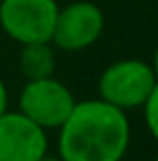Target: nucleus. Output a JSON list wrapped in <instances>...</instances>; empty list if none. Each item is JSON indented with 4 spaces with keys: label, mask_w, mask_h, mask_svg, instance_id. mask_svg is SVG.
Here are the masks:
<instances>
[{
    "label": "nucleus",
    "mask_w": 158,
    "mask_h": 161,
    "mask_svg": "<svg viewBox=\"0 0 158 161\" xmlns=\"http://www.w3.org/2000/svg\"><path fill=\"white\" fill-rule=\"evenodd\" d=\"M59 129V157L63 161H121L130 144L126 111L102 98L76 103Z\"/></svg>",
    "instance_id": "obj_1"
},
{
    "label": "nucleus",
    "mask_w": 158,
    "mask_h": 161,
    "mask_svg": "<svg viewBox=\"0 0 158 161\" xmlns=\"http://www.w3.org/2000/svg\"><path fill=\"white\" fill-rule=\"evenodd\" d=\"M156 80L152 65L139 59L117 61L108 65L100 76V98L121 111L143 107Z\"/></svg>",
    "instance_id": "obj_2"
},
{
    "label": "nucleus",
    "mask_w": 158,
    "mask_h": 161,
    "mask_svg": "<svg viewBox=\"0 0 158 161\" xmlns=\"http://www.w3.org/2000/svg\"><path fill=\"white\" fill-rule=\"evenodd\" d=\"M59 15L56 0H2L0 26L2 31L24 44L50 42Z\"/></svg>",
    "instance_id": "obj_3"
},
{
    "label": "nucleus",
    "mask_w": 158,
    "mask_h": 161,
    "mask_svg": "<svg viewBox=\"0 0 158 161\" xmlns=\"http://www.w3.org/2000/svg\"><path fill=\"white\" fill-rule=\"evenodd\" d=\"M76 105L74 94L52 76L28 80L20 94V113L41 129H59Z\"/></svg>",
    "instance_id": "obj_4"
},
{
    "label": "nucleus",
    "mask_w": 158,
    "mask_h": 161,
    "mask_svg": "<svg viewBox=\"0 0 158 161\" xmlns=\"http://www.w3.org/2000/svg\"><path fill=\"white\" fill-rule=\"evenodd\" d=\"M104 31V13L98 4L80 0L59 9L52 39L61 50H82L98 42Z\"/></svg>",
    "instance_id": "obj_5"
},
{
    "label": "nucleus",
    "mask_w": 158,
    "mask_h": 161,
    "mask_svg": "<svg viewBox=\"0 0 158 161\" xmlns=\"http://www.w3.org/2000/svg\"><path fill=\"white\" fill-rule=\"evenodd\" d=\"M46 153V129L20 111H4L0 115V161H37Z\"/></svg>",
    "instance_id": "obj_6"
},
{
    "label": "nucleus",
    "mask_w": 158,
    "mask_h": 161,
    "mask_svg": "<svg viewBox=\"0 0 158 161\" xmlns=\"http://www.w3.org/2000/svg\"><path fill=\"white\" fill-rule=\"evenodd\" d=\"M56 59L50 42H37V44H24L20 53V70L28 80L48 79L52 76Z\"/></svg>",
    "instance_id": "obj_7"
},
{
    "label": "nucleus",
    "mask_w": 158,
    "mask_h": 161,
    "mask_svg": "<svg viewBox=\"0 0 158 161\" xmlns=\"http://www.w3.org/2000/svg\"><path fill=\"white\" fill-rule=\"evenodd\" d=\"M143 111H145V122H147L150 133L154 135V139H158V80L154 89L150 92L147 100L143 103Z\"/></svg>",
    "instance_id": "obj_8"
},
{
    "label": "nucleus",
    "mask_w": 158,
    "mask_h": 161,
    "mask_svg": "<svg viewBox=\"0 0 158 161\" xmlns=\"http://www.w3.org/2000/svg\"><path fill=\"white\" fill-rule=\"evenodd\" d=\"M7 103H9V94H7V85L0 79V115L7 111Z\"/></svg>",
    "instance_id": "obj_9"
},
{
    "label": "nucleus",
    "mask_w": 158,
    "mask_h": 161,
    "mask_svg": "<svg viewBox=\"0 0 158 161\" xmlns=\"http://www.w3.org/2000/svg\"><path fill=\"white\" fill-rule=\"evenodd\" d=\"M152 70H154V74H156V79H158V48H156V54H154V63H152Z\"/></svg>",
    "instance_id": "obj_10"
},
{
    "label": "nucleus",
    "mask_w": 158,
    "mask_h": 161,
    "mask_svg": "<svg viewBox=\"0 0 158 161\" xmlns=\"http://www.w3.org/2000/svg\"><path fill=\"white\" fill-rule=\"evenodd\" d=\"M37 161H63L61 157H48V155H43V157H39Z\"/></svg>",
    "instance_id": "obj_11"
},
{
    "label": "nucleus",
    "mask_w": 158,
    "mask_h": 161,
    "mask_svg": "<svg viewBox=\"0 0 158 161\" xmlns=\"http://www.w3.org/2000/svg\"><path fill=\"white\" fill-rule=\"evenodd\" d=\"M156 161H158V157H156Z\"/></svg>",
    "instance_id": "obj_12"
}]
</instances>
